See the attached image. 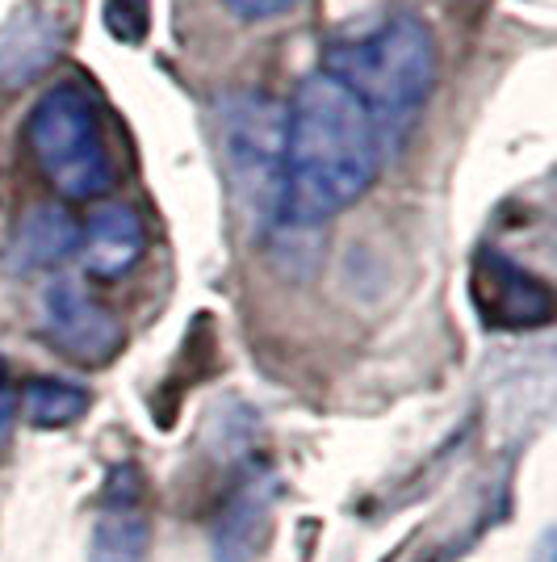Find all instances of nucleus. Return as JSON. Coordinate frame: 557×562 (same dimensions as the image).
Listing matches in <instances>:
<instances>
[{
	"label": "nucleus",
	"mask_w": 557,
	"mask_h": 562,
	"mask_svg": "<svg viewBox=\"0 0 557 562\" xmlns=\"http://www.w3.org/2000/svg\"><path fill=\"white\" fill-rule=\"evenodd\" d=\"M323 71L365 101L382 143L402 139L441 80V47L423 18L390 9L340 34L323 50Z\"/></svg>",
	"instance_id": "2"
},
{
	"label": "nucleus",
	"mask_w": 557,
	"mask_h": 562,
	"mask_svg": "<svg viewBox=\"0 0 557 562\" xmlns=\"http://www.w3.org/2000/svg\"><path fill=\"white\" fill-rule=\"evenodd\" d=\"M151 550V529L135 513L101 516L93 533V562H143Z\"/></svg>",
	"instance_id": "11"
},
{
	"label": "nucleus",
	"mask_w": 557,
	"mask_h": 562,
	"mask_svg": "<svg viewBox=\"0 0 557 562\" xmlns=\"http://www.w3.org/2000/svg\"><path fill=\"white\" fill-rule=\"evenodd\" d=\"M264 516H269V499L255 495V487H248V492L231 504V513L223 516V529H218V559L248 562V554L255 550V529L264 525Z\"/></svg>",
	"instance_id": "12"
},
{
	"label": "nucleus",
	"mask_w": 557,
	"mask_h": 562,
	"mask_svg": "<svg viewBox=\"0 0 557 562\" xmlns=\"http://www.w3.org/2000/svg\"><path fill=\"white\" fill-rule=\"evenodd\" d=\"M382 131L365 101L323 68L310 71L285 105L277 218L319 227L356 206L382 168Z\"/></svg>",
	"instance_id": "1"
},
{
	"label": "nucleus",
	"mask_w": 557,
	"mask_h": 562,
	"mask_svg": "<svg viewBox=\"0 0 557 562\" xmlns=\"http://www.w3.org/2000/svg\"><path fill=\"white\" fill-rule=\"evenodd\" d=\"M18 403L34 428H68L89 412V391L59 378H34L18 391Z\"/></svg>",
	"instance_id": "10"
},
{
	"label": "nucleus",
	"mask_w": 557,
	"mask_h": 562,
	"mask_svg": "<svg viewBox=\"0 0 557 562\" xmlns=\"http://www.w3.org/2000/svg\"><path fill=\"white\" fill-rule=\"evenodd\" d=\"M25 147L64 202H101L117 181L101 114L80 85H55L34 101Z\"/></svg>",
	"instance_id": "3"
},
{
	"label": "nucleus",
	"mask_w": 557,
	"mask_h": 562,
	"mask_svg": "<svg viewBox=\"0 0 557 562\" xmlns=\"http://www.w3.org/2000/svg\"><path fill=\"white\" fill-rule=\"evenodd\" d=\"M43 328L80 366H105L122 349V319L80 281H50L43 294Z\"/></svg>",
	"instance_id": "6"
},
{
	"label": "nucleus",
	"mask_w": 557,
	"mask_h": 562,
	"mask_svg": "<svg viewBox=\"0 0 557 562\" xmlns=\"http://www.w3.org/2000/svg\"><path fill=\"white\" fill-rule=\"evenodd\" d=\"M147 252V223L126 202H101L89 223H80V248L76 257L84 273L96 281L126 278Z\"/></svg>",
	"instance_id": "8"
},
{
	"label": "nucleus",
	"mask_w": 557,
	"mask_h": 562,
	"mask_svg": "<svg viewBox=\"0 0 557 562\" xmlns=\"http://www.w3.org/2000/svg\"><path fill=\"white\" fill-rule=\"evenodd\" d=\"M285 105L264 93H231L218 110V156L243 211L269 223L277 218Z\"/></svg>",
	"instance_id": "4"
},
{
	"label": "nucleus",
	"mask_w": 557,
	"mask_h": 562,
	"mask_svg": "<svg viewBox=\"0 0 557 562\" xmlns=\"http://www.w3.org/2000/svg\"><path fill=\"white\" fill-rule=\"evenodd\" d=\"M13 407H18V391H13V386L0 378V424L13 416Z\"/></svg>",
	"instance_id": "14"
},
{
	"label": "nucleus",
	"mask_w": 557,
	"mask_h": 562,
	"mask_svg": "<svg viewBox=\"0 0 557 562\" xmlns=\"http://www.w3.org/2000/svg\"><path fill=\"white\" fill-rule=\"evenodd\" d=\"M80 248V223L55 202H38L22 214L9 239V265L18 273H47L64 260L76 257Z\"/></svg>",
	"instance_id": "9"
},
{
	"label": "nucleus",
	"mask_w": 557,
	"mask_h": 562,
	"mask_svg": "<svg viewBox=\"0 0 557 562\" xmlns=\"http://www.w3.org/2000/svg\"><path fill=\"white\" fill-rule=\"evenodd\" d=\"M80 22V0H22L0 25V89L13 93L68 50Z\"/></svg>",
	"instance_id": "5"
},
{
	"label": "nucleus",
	"mask_w": 557,
	"mask_h": 562,
	"mask_svg": "<svg viewBox=\"0 0 557 562\" xmlns=\"http://www.w3.org/2000/svg\"><path fill=\"white\" fill-rule=\"evenodd\" d=\"M469 290H474V306L478 315L487 319L490 328H545L549 315H554V294L549 285L528 273L524 265H515L503 252H478L474 260V278H469Z\"/></svg>",
	"instance_id": "7"
},
{
	"label": "nucleus",
	"mask_w": 557,
	"mask_h": 562,
	"mask_svg": "<svg viewBox=\"0 0 557 562\" xmlns=\"http://www.w3.org/2000/svg\"><path fill=\"white\" fill-rule=\"evenodd\" d=\"M231 4V13L239 22H277L285 13H294L303 0H227Z\"/></svg>",
	"instance_id": "13"
}]
</instances>
